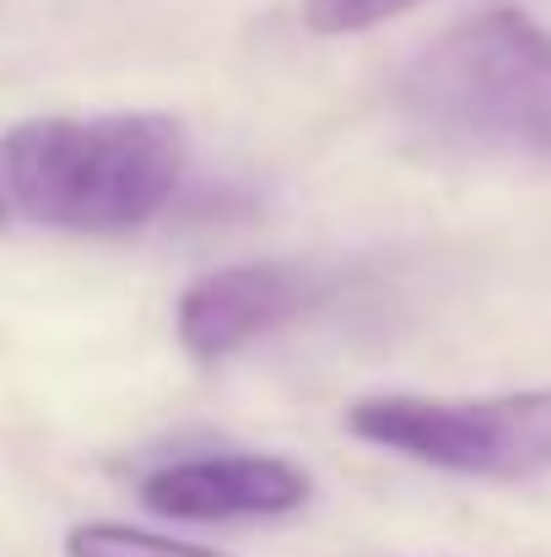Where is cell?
<instances>
[{
  "label": "cell",
  "mask_w": 551,
  "mask_h": 557,
  "mask_svg": "<svg viewBox=\"0 0 551 557\" xmlns=\"http://www.w3.org/2000/svg\"><path fill=\"white\" fill-rule=\"evenodd\" d=\"M184 158V125L158 109L103 120H22L0 136V200L38 227L130 233L174 200Z\"/></svg>",
  "instance_id": "6da1fadb"
},
{
  "label": "cell",
  "mask_w": 551,
  "mask_h": 557,
  "mask_svg": "<svg viewBox=\"0 0 551 557\" xmlns=\"http://www.w3.org/2000/svg\"><path fill=\"white\" fill-rule=\"evenodd\" d=\"M400 114L443 147L551 158V33L509 5L454 22L405 65Z\"/></svg>",
  "instance_id": "7a4b0ae2"
},
{
  "label": "cell",
  "mask_w": 551,
  "mask_h": 557,
  "mask_svg": "<svg viewBox=\"0 0 551 557\" xmlns=\"http://www.w3.org/2000/svg\"><path fill=\"white\" fill-rule=\"evenodd\" d=\"M347 433L433 471L530 482L551 471V389L514 395H363Z\"/></svg>",
  "instance_id": "3957f363"
},
{
  "label": "cell",
  "mask_w": 551,
  "mask_h": 557,
  "mask_svg": "<svg viewBox=\"0 0 551 557\" xmlns=\"http://www.w3.org/2000/svg\"><path fill=\"white\" fill-rule=\"evenodd\" d=\"M325 276L314 265L298 260H243V265H222L211 276H200L179 298V347L216 369L227 358H238L243 347H254L260 336L292 325L298 314H309L325 298Z\"/></svg>",
  "instance_id": "277c9868"
},
{
  "label": "cell",
  "mask_w": 551,
  "mask_h": 557,
  "mask_svg": "<svg viewBox=\"0 0 551 557\" xmlns=\"http://www.w3.org/2000/svg\"><path fill=\"white\" fill-rule=\"evenodd\" d=\"M314 498V482L287 455H184L141 476V504L163 520L227 525V520H281Z\"/></svg>",
  "instance_id": "5b68a950"
},
{
  "label": "cell",
  "mask_w": 551,
  "mask_h": 557,
  "mask_svg": "<svg viewBox=\"0 0 551 557\" xmlns=\"http://www.w3.org/2000/svg\"><path fill=\"white\" fill-rule=\"evenodd\" d=\"M65 557H227V553L163 536V531L120 525V520H87V525L65 531Z\"/></svg>",
  "instance_id": "8992f818"
},
{
  "label": "cell",
  "mask_w": 551,
  "mask_h": 557,
  "mask_svg": "<svg viewBox=\"0 0 551 557\" xmlns=\"http://www.w3.org/2000/svg\"><path fill=\"white\" fill-rule=\"evenodd\" d=\"M416 5H427V0H303V27L320 38H347V33L378 27V22H395Z\"/></svg>",
  "instance_id": "52a82bcc"
},
{
  "label": "cell",
  "mask_w": 551,
  "mask_h": 557,
  "mask_svg": "<svg viewBox=\"0 0 551 557\" xmlns=\"http://www.w3.org/2000/svg\"><path fill=\"white\" fill-rule=\"evenodd\" d=\"M5 216H11V211H5V200H0V222H5Z\"/></svg>",
  "instance_id": "ba28073f"
}]
</instances>
